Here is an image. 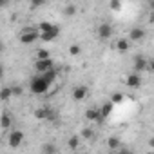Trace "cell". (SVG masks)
Listing matches in <instances>:
<instances>
[{
    "label": "cell",
    "mask_w": 154,
    "mask_h": 154,
    "mask_svg": "<svg viewBox=\"0 0 154 154\" xmlns=\"http://www.w3.org/2000/svg\"><path fill=\"white\" fill-rule=\"evenodd\" d=\"M49 85H51V82H47L45 78H44V74H36L35 78L31 80V84H29V89H31V93L33 94H45L47 91H49Z\"/></svg>",
    "instance_id": "6da1fadb"
},
{
    "label": "cell",
    "mask_w": 154,
    "mask_h": 154,
    "mask_svg": "<svg viewBox=\"0 0 154 154\" xmlns=\"http://www.w3.org/2000/svg\"><path fill=\"white\" fill-rule=\"evenodd\" d=\"M35 118L36 120H56V114H54V111L51 109V107H38L36 111H35Z\"/></svg>",
    "instance_id": "7a4b0ae2"
},
{
    "label": "cell",
    "mask_w": 154,
    "mask_h": 154,
    "mask_svg": "<svg viewBox=\"0 0 154 154\" xmlns=\"http://www.w3.org/2000/svg\"><path fill=\"white\" fill-rule=\"evenodd\" d=\"M38 38H40V31H36V29H24L22 35H20V42L22 44H33Z\"/></svg>",
    "instance_id": "3957f363"
},
{
    "label": "cell",
    "mask_w": 154,
    "mask_h": 154,
    "mask_svg": "<svg viewBox=\"0 0 154 154\" xmlns=\"http://www.w3.org/2000/svg\"><path fill=\"white\" fill-rule=\"evenodd\" d=\"M53 67H54V62L51 58H36V62H35L36 72H45V71H49Z\"/></svg>",
    "instance_id": "277c9868"
},
{
    "label": "cell",
    "mask_w": 154,
    "mask_h": 154,
    "mask_svg": "<svg viewBox=\"0 0 154 154\" xmlns=\"http://www.w3.org/2000/svg\"><path fill=\"white\" fill-rule=\"evenodd\" d=\"M22 141H24V132L18 131V129L11 131V134H9V145H11L13 149H17V147H20Z\"/></svg>",
    "instance_id": "5b68a950"
},
{
    "label": "cell",
    "mask_w": 154,
    "mask_h": 154,
    "mask_svg": "<svg viewBox=\"0 0 154 154\" xmlns=\"http://www.w3.org/2000/svg\"><path fill=\"white\" fill-rule=\"evenodd\" d=\"M145 36H147V33H145V29H141V27H132V29L129 31V40H131V42H141Z\"/></svg>",
    "instance_id": "8992f818"
},
{
    "label": "cell",
    "mask_w": 154,
    "mask_h": 154,
    "mask_svg": "<svg viewBox=\"0 0 154 154\" xmlns=\"http://www.w3.org/2000/svg\"><path fill=\"white\" fill-rule=\"evenodd\" d=\"M98 36H100L102 40L111 38V36H112V27H111V24H107V22L100 24V26H98Z\"/></svg>",
    "instance_id": "52a82bcc"
},
{
    "label": "cell",
    "mask_w": 154,
    "mask_h": 154,
    "mask_svg": "<svg viewBox=\"0 0 154 154\" xmlns=\"http://www.w3.org/2000/svg\"><path fill=\"white\" fill-rule=\"evenodd\" d=\"M85 120H87V122H102V120H103V116H102L100 109L91 107V109H87V111H85Z\"/></svg>",
    "instance_id": "ba28073f"
},
{
    "label": "cell",
    "mask_w": 154,
    "mask_h": 154,
    "mask_svg": "<svg viewBox=\"0 0 154 154\" xmlns=\"http://www.w3.org/2000/svg\"><path fill=\"white\" fill-rule=\"evenodd\" d=\"M125 84H127V85H129L131 89H138V87L141 85V76H140L138 72H131V74L127 76Z\"/></svg>",
    "instance_id": "9c48e42d"
},
{
    "label": "cell",
    "mask_w": 154,
    "mask_h": 154,
    "mask_svg": "<svg viewBox=\"0 0 154 154\" xmlns=\"http://www.w3.org/2000/svg\"><path fill=\"white\" fill-rule=\"evenodd\" d=\"M87 93H89V89H87L85 85H78V87H74V89H72V100L82 102V100L87 96Z\"/></svg>",
    "instance_id": "30bf717a"
},
{
    "label": "cell",
    "mask_w": 154,
    "mask_h": 154,
    "mask_svg": "<svg viewBox=\"0 0 154 154\" xmlns=\"http://www.w3.org/2000/svg\"><path fill=\"white\" fill-rule=\"evenodd\" d=\"M60 35V27L56 26L54 29H51V31H45V33H40V40H44V42H53L56 36Z\"/></svg>",
    "instance_id": "8fae6325"
},
{
    "label": "cell",
    "mask_w": 154,
    "mask_h": 154,
    "mask_svg": "<svg viewBox=\"0 0 154 154\" xmlns=\"http://www.w3.org/2000/svg\"><path fill=\"white\" fill-rule=\"evenodd\" d=\"M114 47H116V51L118 53H127L129 49H131V40L129 38H120V40H116V44H114Z\"/></svg>",
    "instance_id": "7c38bea8"
},
{
    "label": "cell",
    "mask_w": 154,
    "mask_h": 154,
    "mask_svg": "<svg viewBox=\"0 0 154 154\" xmlns=\"http://www.w3.org/2000/svg\"><path fill=\"white\" fill-rule=\"evenodd\" d=\"M134 71H136V72L149 71V62H147L143 56H136V60H134Z\"/></svg>",
    "instance_id": "4fadbf2b"
},
{
    "label": "cell",
    "mask_w": 154,
    "mask_h": 154,
    "mask_svg": "<svg viewBox=\"0 0 154 154\" xmlns=\"http://www.w3.org/2000/svg\"><path fill=\"white\" fill-rule=\"evenodd\" d=\"M112 109H114V102H105V103L100 107V112H102L103 118H107V116L112 112Z\"/></svg>",
    "instance_id": "5bb4252c"
},
{
    "label": "cell",
    "mask_w": 154,
    "mask_h": 154,
    "mask_svg": "<svg viewBox=\"0 0 154 154\" xmlns=\"http://www.w3.org/2000/svg\"><path fill=\"white\" fill-rule=\"evenodd\" d=\"M40 74H44V78H45L47 82H51V84H53V82L56 80V76H58V71L53 67V69H49V71H45V72H40Z\"/></svg>",
    "instance_id": "9a60e30c"
},
{
    "label": "cell",
    "mask_w": 154,
    "mask_h": 154,
    "mask_svg": "<svg viewBox=\"0 0 154 154\" xmlns=\"http://www.w3.org/2000/svg\"><path fill=\"white\" fill-rule=\"evenodd\" d=\"M107 147H109L111 150H118V149H120V140H118L116 136H111V138L107 140Z\"/></svg>",
    "instance_id": "2e32d148"
},
{
    "label": "cell",
    "mask_w": 154,
    "mask_h": 154,
    "mask_svg": "<svg viewBox=\"0 0 154 154\" xmlns=\"http://www.w3.org/2000/svg\"><path fill=\"white\" fill-rule=\"evenodd\" d=\"M11 123H13V120H11V116L6 112V114H2V120H0V127L2 129H9L11 127Z\"/></svg>",
    "instance_id": "e0dca14e"
},
{
    "label": "cell",
    "mask_w": 154,
    "mask_h": 154,
    "mask_svg": "<svg viewBox=\"0 0 154 154\" xmlns=\"http://www.w3.org/2000/svg\"><path fill=\"white\" fill-rule=\"evenodd\" d=\"M67 147L69 149H72V150H76L80 147V138L78 136H72V138H69V141H67Z\"/></svg>",
    "instance_id": "ac0fdd59"
},
{
    "label": "cell",
    "mask_w": 154,
    "mask_h": 154,
    "mask_svg": "<svg viewBox=\"0 0 154 154\" xmlns=\"http://www.w3.org/2000/svg\"><path fill=\"white\" fill-rule=\"evenodd\" d=\"M54 27H56V26L51 24V22H40L38 31H40V33H45V31H51V29H54Z\"/></svg>",
    "instance_id": "d6986e66"
},
{
    "label": "cell",
    "mask_w": 154,
    "mask_h": 154,
    "mask_svg": "<svg viewBox=\"0 0 154 154\" xmlns=\"http://www.w3.org/2000/svg\"><path fill=\"white\" fill-rule=\"evenodd\" d=\"M0 96H2V100L6 102V100H9L11 96H13V87H4L2 89V94H0Z\"/></svg>",
    "instance_id": "ffe728a7"
},
{
    "label": "cell",
    "mask_w": 154,
    "mask_h": 154,
    "mask_svg": "<svg viewBox=\"0 0 154 154\" xmlns=\"http://www.w3.org/2000/svg\"><path fill=\"white\" fill-rule=\"evenodd\" d=\"M42 152L44 154H54L56 152V147L51 145V143H45V145H42Z\"/></svg>",
    "instance_id": "44dd1931"
},
{
    "label": "cell",
    "mask_w": 154,
    "mask_h": 154,
    "mask_svg": "<svg viewBox=\"0 0 154 154\" xmlns=\"http://www.w3.org/2000/svg\"><path fill=\"white\" fill-rule=\"evenodd\" d=\"M69 53H71L72 56H78V54L82 53V47H80V45H76V44H74V45H71V47H69Z\"/></svg>",
    "instance_id": "7402d4cb"
},
{
    "label": "cell",
    "mask_w": 154,
    "mask_h": 154,
    "mask_svg": "<svg viewBox=\"0 0 154 154\" xmlns=\"http://www.w3.org/2000/svg\"><path fill=\"white\" fill-rule=\"evenodd\" d=\"M82 138H84V140H93V138H94V132H93L91 129H84V131H82Z\"/></svg>",
    "instance_id": "603a6c76"
},
{
    "label": "cell",
    "mask_w": 154,
    "mask_h": 154,
    "mask_svg": "<svg viewBox=\"0 0 154 154\" xmlns=\"http://www.w3.org/2000/svg\"><path fill=\"white\" fill-rule=\"evenodd\" d=\"M111 9L112 11H118V9H122V0H111Z\"/></svg>",
    "instance_id": "cb8c5ba5"
},
{
    "label": "cell",
    "mask_w": 154,
    "mask_h": 154,
    "mask_svg": "<svg viewBox=\"0 0 154 154\" xmlns=\"http://www.w3.org/2000/svg\"><path fill=\"white\" fill-rule=\"evenodd\" d=\"M36 58H51V56H49V51L38 49V51H36Z\"/></svg>",
    "instance_id": "d4e9b609"
},
{
    "label": "cell",
    "mask_w": 154,
    "mask_h": 154,
    "mask_svg": "<svg viewBox=\"0 0 154 154\" xmlns=\"http://www.w3.org/2000/svg\"><path fill=\"white\" fill-rule=\"evenodd\" d=\"M122 100H123V94H122V93H114V94L111 96V102H114V103H120Z\"/></svg>",
    "instance_id": "484cf974"
},
{
    "label": "cell",
    "mask_w": 154,
    "mask_h": 154,
    "mask_svg": "<svg viewBox=\"0 0 154 154\" xmlns=\"http://www.w3.org/2000/svg\"><path fill=\"white\" fill-rule=\"evenodd\" d=\"M44 4H45V0H31V9H36V8H40Z\"/></svg>",
    "instance_id": "4316f807"
},
{
    "label": "cell",
    "mask_w": 154,
    "mask_h": 154,
    "mask_svg": "<svg viewBox=\"0 0 154 154\" xmlns=\"http://www.w3.org/2000/svg\"><path fill=\"white\" fill-rule=\"evenodd\" d=\"M63 13H65L67 17H71V15H74V13H76V8H74V6H67Z\"/></svg>",
    "instance_id": "83f0119b"
},
{
    "label": "cell",
    "mask_w": 154,
    "mask_h": 154,
    "mask_svg": "<svg viewBox=\"0 0 154 154\" xmlns=\"http://www.w3.org/2000/svg\"><path fill=\"white\" fill-rule=\"evenodd\" d=\"M22 93H24V89L20 85H15L13 87V96H22Z\"/></svg>",
    "instance_id": "f1b7e54d"
},
{
    "label": "cell",
    "mask_w": 154,
    "mask_h": 154,
    "mask_svg": "<svg viewBox=\"0 0 154 154\" xmlns=\"http://www.w3.org/2000/svg\"><path fill=\"white\" fill-rule=\"evenodd\" d=\"M149 71H152V72H154V60H150V62H149Z\"/></svg>",
    "instance_id": "f546056e"
},
{
    "label": "cell",
    "mask_w": 154,
    "mask_h": 154,
    "mask_svg": "<svg viewBox=\"0 0 154 154\" xmlns=\"http://www.w3.org/2000/svg\"><path fill=\"white\" fill-rule=\"evenodd\" d=\"M149 9L154 11V0H149Z\"/></svg>",
    "instance_id": "4dcf8cb0"
},
{
    "label": "cell",
    "mask_w": 154,
    "mask_h": 154,
    "mask_svg": "<svg viewBox=\"0 0 154 154\" xmlns=\"http://www.w3.org/2000/svg\"><path fill=\"white\" fill-rule=\"evenodd\" d=\"M149 22H150V24H152V26H154V11H152V13H150V18H149Z\"/></svg>",
    "instance_id": "1f68e13d"
},
{
    "label": "cell",
    "mask_w": 154,
    "mask_h": 154,
    "mask_svg": "<svg viewBox=\"0 0 154 154\" xmlns=\"http://www.w3.org/2000/svg\"><path fill=\"white\" fill-rule=\"evenodd\" d=\"M0 6H2V8H6V6H8V0H0Z\"/></svg>",
    "instance_id": "d6a6232c"
},
{
    "label": "cell",
    "mask_w": 154,
    "mask_h": 154,
    "mask_svg": "<svg viewBox=\"0 0 154 154\" xmlns=\"http://www.w3.org/2000/svg\"><path fill=\"white\" fill-rule=\"evenodd\" d=\"M149 143H150V147H152V149H154V138H152V140H150V141H149Z\"/></svg>",
    "instance_id": "836d02e7"
}]
</instances>
